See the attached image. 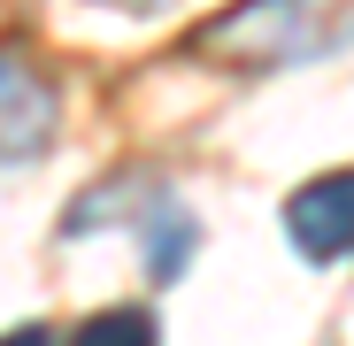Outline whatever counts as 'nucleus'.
Segmentation results:
<instances>
[{
    "label": "nucleus",
    "mask_w": 354,
    "mask_h": 346,
    "mask_svg": "<svg viewBox=\"0 0 354 346\" xmlns=\"http://www.w3.org/2000/svg\"><path fill=\"white\" fill-rule=\"evenodd\" d=\"M339 46H354V0H231L193 31V54L223 70H292Z\"/></svg>",
    "instance_id": "1"
},
{
    "label": "nucleus",
    "mask_w": 354,
    "mask_h": 346,
    "mask_svg": "<svg viewBox=\"0 0 354 346\" xmlns=\"http://www.w3.org/2000/svg\"><path fill=\"white\" fill-rule=\"evenodd\" d=\"M62 131V93H54L46 62L24 46H0V169L39 162Z\"/></svg>",
    "instance_id": "2"
},
{
    "label": "nucleus",
    "mask_w": 354,
    "mask_h": 346,
    "mask_svg": "<svg viewBox=\"0 0 354 346\" xmlns=\"http://www.w3.org/2000/svg\"><path fill=\"white\" fill-rule=\"evenodd\" d=\"M285 239L308 262H346L354 254V169H324V177L285 193Z\"/></svg>",
    "instance_id": "3"
},
{
    "label": "nucleus",
    "mask_w": 354,
    "mask_h": 346,
    "mask_svg": "<svg viewBox=\"0 0 354 346\" xmlns=\"http://www.w3.org/2000/svg\"><path fill=\"white\" fill-rule=\"evenodd\" d=\"M131 223H139V239H147V277H154V285H177V277L193 269L201 223L169 200V185H154V193H147V208H139Z\"/></svg>",
    "instance_id": "4"
},
{
    "label": "nucleus",
    "mask_w": 354,
    "mask_h": 346,
    "mask_svg": "<svg viewBox=\"0 0 354 346\" xmlns=\"http://www.w3.org/2000/svg\"><path fill=\"white\" fill-rule=\"evenodd\" d=\"M70 346H162V323L147 308H100L70 331Z\"/></svg>",
    "instance_id": "5"
},
{
    "label": "nucleus",
    "mask_w": 354,
    "mask_h": 346,
    "mask_svg": "<svg viewBox=\"0 0 354 346\" xmlns=\"http://www.w3.org/2000/svg\"><path fill=\"white\" fill-rule=\"evenodd\" d=\"M0 346H62V331L54 323H16V331H0Z\"/></svg>",
    "instance_id": "6"
}]
</instances>
